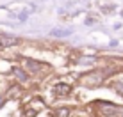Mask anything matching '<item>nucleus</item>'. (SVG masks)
<instances>
[{"label":"nucleus","mask_w":123,"mask_h":117,"mask_svg":"<svg viewBox=\"0 0 123 117\" xmlns=\"http://www.w3.org/2000/svg\"><path fill=\"white\" fill-rule=\"evenodd\" d=\"M70 92H71V87L68 85V83H57V85L54 87V94H57V96H66Z\"/></svg>","instance_id":"obj_1"},{"label":"nucleus","mask_w":123,"mask_h":117,"mask_svg":"<svg viewBox=\"0 0 123 117\" xmlns=\"http://www.w3.org/2000/svg\"><path fill=\"white\" fill-rule=\"evenodd\" d=\"M25 66H29V69L31 71H39L41 68H43V64L37 60H32V58H25Z\"/></svg>","instance_id":"obj_2"},{"label":"nucleus","mask_w":123,"mask_h":117,"mask_svg":"<svg viewBox=\"0 0 123 117\" xmlns=\"http://www.w3.org/2000/svg\"><path fill=\"white\" fill-rule=\"evenodd\" d=\"M18 43V39L16 37H11V36H2L0 37V44L2 46H12V44Z\"/></svg>","instance_id":"obj_3"},{"label":"nucleus","mask_w":123,"mask_h":117,"mask_svg":"<svg viewBox=\"0 0 123 117\" xmlns=\"http://www.w3.org/2000/svg\"><path fill=\"white\" fill-rule=\"evenodd\" d=\"M12 73H14L16 76L20 78V80H27V74H25L22 69H18V68H12Z\"/></svg>","instance_id":"obj_4"},{"label":"nucleus","mask_w":123,"mask_h":117,"mask_svg":"<svg viewBox=\"0 0 123 117\" xmlns=\"http://www.w3.org/2000/svg\"><path fill=\"white\" fill-rule=\"evenodd\" d=\"M2 103H4V99H2V98H0V106H2Z\"/></svg>","instance_id":"obj_5"}]
</instances>
